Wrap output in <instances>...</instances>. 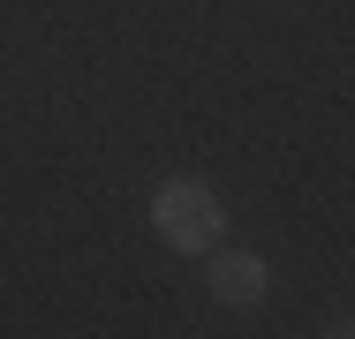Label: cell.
Segmentation results:
<instances>
[{
	"mask_svg": "<svg viewBox=\"0 0 355 339\" xmlns=\"http://www.w3.org/2000/svg\"><path fill=\"white\" fill-rule=\"evenodd\" d=\"M212 294L227 309H257V302H265V264H257V257H219L212 264Z\"/></svg>",
	"mask_w": 355,
	"mask_h": 339,
	"instance_id": "2",
	"label": "cell"
},
{
	"mask_svg": "<svg viewBox=\"0 0 355 339\" xmlns=\"http://www.w3.org/2000/svg\"><path fill=\"white\" fill-rule=\"evenodd\" d=\"M151 219H159V241L182 249V257H205V249L219 241V226H227V211L212 203L205 181H166L159 203H151Z\"/></svg>",
	"mask_w": 355,
	"mask_h": 339,
	"instance_id": "1",
	"label": "cell"
}]
</instances>
